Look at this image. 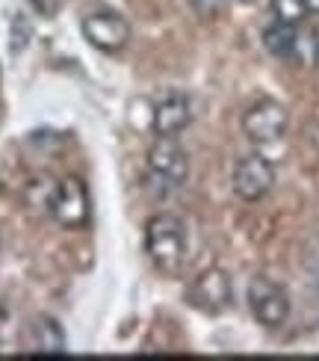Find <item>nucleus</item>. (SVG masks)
<instances>
[{"label": "nucleus", "instance_id": "9b49d317", "mask_svg": "<svg viewBox=\"0 0 319 361\" xmlns=\"http://www.w3.org/2000/svg\"><path fill=\"white\" fill-rule=\"evenodd\" d=\"M263 48L272 56H278V59L296 56V51H299V27L272 18V24L263 30Z\"/></svg>", "mask_w": 319, "mask_h": 361}, {"label": "nucleus", "instance_id": "2eb2a0df", "mask_svg": "<svg viewBox=\"0 0 319 361\" xmlns=\"http://www.w3.org/2000/svg\"><path fill=\"white\" fill-rule=\"evenodd\" d=\"M6 323V305H4V299H0V329H4Z\"/></svg>", "mask_w": 319, "mask_h": 361}, {"label": "nucleus", "instance_id": "f8f14e48", "mask_svg": "<svg viewBox=\"0 0 319 361\" xmlns=\"http://www.w3.org/2000/svg\"><path fill=\"white\" fill-rule=\"evenodd\" d=\"M308 0H272V18L284 21V24H305L308 18Z\"/></svg>", "mask_w": 319, "mask_h": 361}, {"label": "nucleus", "instance_id": "39448f33", "mask_svg": "<svg viewBox=\"0 0 319 361\" xmlns=\"http://www.w3.org/2000/svg\"><path fill=\"white\" fill-rule=\"evenodd\" d=\"M290 113L275 98H261L242 113V133L254 145H275L287 137Z\"/></svg>", "mask_w": 319, "mask_h": 361}, {"label": "nucleus", "instance_id": "9d476101", "mask_svg": "<svg viewBox=\"0 0 319 361\" xmlns=\"http://www.w3.org/2000/svg\"><path fill=\"white\" fill-rule=\"evenodd\" d=\"M27 350L36 355H65L68 343H65V332L54 317L48 314H39V317L30 320L27 326Z\"/></svg>", "mask_w": 319, "mask_h": 361}, {"label": "nucleus", "instance_id": "20e7f679", "mask_svg": "<svg viewBox=\"0 0 319 361\" xmlns=\"http://www.w3.org/2000/svg\"><path fill=\"white\" fill-rule=\"evenodd\" d=\"M148 178L163 190H180L189 180V154L175 137H157L148 148Z\"/></svg>", "mask_w": 319, "mask_h": 361}, {"label": "nucleus", "instance_id": "0eeeda50", "mask_svg": "<svg viewBox=\"0 0 319 361\" xmlns=\"http://www.w3.org/2000/svg\"><path fill=\"white\" fill-rule=\"evenodd\" d=\"M231 187L242 202H261L275 187V166H272L269 157L257 152L239 157L231 175Z\"/></svg>", "mask_w": 319, "mask_h": 361}, {"label": "nucleus", "instance_id": "4468645a", "mask_svg": "<svg viewBox=\"0 0 319 361\" xmlns=\"http://www.w3.org/2000/svg\"><path fill=\"white\" fill-rule=\"evenodd\" d=\"M225 4H227V0H192V9L199 15H204V18H210V15H216Z\"/></svg>", "mask_w": 319, "mask_h": 361}, {"label": "nucleus", "instance_id": "7ed1b4c3", "mask_svg": "<svg viewBox=\"0 0 319 361\" xmlns=\"http://www.w3.org/2000/svg\"><path fill=\"white\" fill-rule=\"evenodd\" d=\"M246 302H249V311L251 317L266 326V329H278L290 320V311H293V302H290V293H287L284 284L272 281L266 276H257L249 281V290H246Z\"/></svg>", "mask_w": 319, "mask_h": 361}, {"label": "nucleus", "instance_id": "f257e3e1", "mask_svg": "<svg viewBox=\"0 0 319 361\" xmlns=\"http://www.w3.org/2000/svg\"><path fill=\"white\" fill-rule=\"evenodd\" d=\"M145 252L165 276H177L187 264V225L172 214H157L145 225Z\"/></svg>", "mask_w": 319, "mask_h": 361}, {"label": "nucleus", "instance_id": "423d86ee", "mask_svg": "<svg viewBox=\"0 0 319 361\" xmlns=\"http://www.w3.org/2000/svg\"><path fill=\"white\" fill-rule=\"evenodd\" d=\"M80 30H83V39L101 54H118V51H125L130 42L127 18L113 9H101V12L86 15Z\"/></svg>", "mask_w": 319, "mask_h": 361}, {"label": "nucleus", "instance_id": "f3484780", "mask_svg": "<svg viewBox=\"0 0 319 361\" xmlns=\"http://www.w3.org/2000/svg\"><path fill=\"white\" fill-rule=\"evenodd\" d=\"M308 9H311V12H316V15H319V0H308Z\"/></svg>", "mask_w": 319, "mask_h": 361}, {"label": "nucleus", "instance_id": "1a4fd4ad", "mask_svg": "<svg viewBox=\"0 0 319 361\" xmlns=\"http://www.w3.org/2000/svg\"><path fill=\"white\" fill-rule=\"evenodd\" d=\"M192 122V101L184 92H165L154 101L151 110V128L157 137H177Z\"/></svg>", "mask_w": 319, "mask_h": 361}, {"label": "nucleus", "instance_id": "f03ea898", "mask_svg": "<svg viewBox=\"0 0 319 361\" xmlns=\"http://www.w3.org/2000/svg\"><path fill=\"white\" fill-rule=\"evenodd\" d=\"M48 214L65 231L86 228L89 216H92V202H89V190L83 184V178L65 175L63 180H56V187L48 195Z\"/></svg>", "mask_w": 319, "mask_h": 361}, {"label": "nucleus", "instance_id": "ddd939ff", "mask_svg": "<svg viewBox=\"0 0 319 361\" xmlns=\"http://www.w3.org/2000/svg\"><path fill=\"white\" fill-rule=\"evenodd\" d=\"M30 6H33L36 15H42V18H54V15L59 12V4L63 0H27Z\"/></svg>", "mask_w": 319, "mask_h": 361}, {"label": "nucleus", "instance_id": "a211bd4d", "mask_svg": "<svg viewBox=\"0 0 319 361\" xmlns=\"http://www.w3.org/2000/svg\"><path fill=\"white\" fill-rule=\"evenodd\" d=\"M313 281H316V288H319V261H316V267H313Z\"/></svg>", "mask_w": 319, "mask_h": 361}, {"label": "nucleus", "instance_id": "dca6fc26", "mask_svg": "<svg viewBox=\"0 0 319 361\" xmlns=\"http://www.w3.org/2000/svg\"><path fill=\"white\" fill-rule=\"evenodd\" d=\"M313 59H316V63H319V33L313 36Z\"/></svg>", "mask_w": 319, "mask_h": 361}, {"label": "nucleus", "instance_id": "6e6552de", "mask_svg": "<svg viewBox=\"0 0 319 361\" xmlns=\"http://www.w3.org/2000/svg\"><path fill=\"white\" fill-rule=\"evenodd\" d=\"M234 302V281L222 267H207L189 284V305L204 314H222Z\"/></svg>", "mask_w": 319, "mask_h": 361}]
</instances>
